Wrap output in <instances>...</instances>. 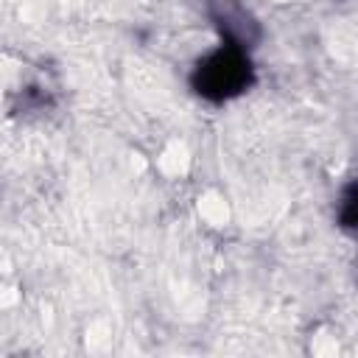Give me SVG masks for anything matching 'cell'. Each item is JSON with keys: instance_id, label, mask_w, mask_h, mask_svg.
Masks as SVG:
<instances>
[{"instance_id": "cell-1", "label": "cell", "mask_w": 358, "mask_h": 358, "mask_svg": "<svg viewBox=\"0 0 358 358\" xmlns=\"http://www.w3.org/2000/svg\"><path fill=\"white\" fill-rule=\"evenodd\" d=\"M243 84H246V62L232 50H218L199 67V87H201L199 92L204 95L227 98L238 92Z\"/></svg>"}, {"instance_id": "cell-2", "label": "cell", "mask_w": 358, "mask_h": 358, "mask_svg": "<svg viewBox=\"0 0 358 358\" xmlns=\"http://www.w3.org/2000/svg\"><path fill=\"white\" fill-rule=\"evenodd\" d=\"M350 201H352V204H350V207H352L350 215H352V221H355V227H358V193H355V199H350Z\"/></svg>"}]
</instances>
